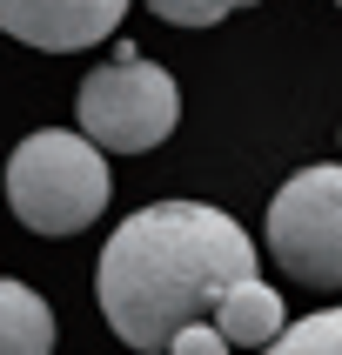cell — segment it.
Listing matches in <instances>:
<instances>
[{"mask_svg": "<svg viewBox=\"0 0 342 355\" xmlns=\"http://www.w3.org/2000/svg\"><path fill=\"white\" fill-rule=\"evenodd\" d=\"M268 261L289 282L342 288V161L302 168L268 201Z\"/></svg>", "mask_w": 342, "mask_h": 355, "instance_id": "obj_4", "label": "cell"}, {"mask_svg": "<svg viewBox=\"0 0 342 355\" xmlns=\"http://www.w3.org/2000/svg\"><path fill=\"white\" fill-rule=\"evenodd\" d=\"M155 7V20H168V27H215V20L241 14V7H255V0H148Z\"/></svg>", "mask_w": 342, "mask_h": 355, "instance_id": "obj_9", "label": "cell"}, {"mask_svg": "<svg viewBox=\"0 0 342 355\" xmlns=\"http://www.w3.org/2000/svg\"><path fill=\"white\" fill-rule=\"evenodd\" d=\"M235 282H255V241L241 221L201 201H155L108 235L94 295L135 355H168L181 329L215 322Z\"/></svg>", "mask_w": 342, "mask_h": 355, "instance_id": "obj_1", "label": "cell"}, {"mask_svg": "<svg viewBox=\"0 0 342 355\" xmlns=\"http://www.w3.org/2000/svg\"><path fill=\"white\" fill-rule=\"evenodd\" d=\"M74 114H80V135L101 141L108 155H148L175 135V114H181V94H175V74L141 60L135 47H121L114 67L80 80L74 94Z\"/></svg>", "mask_w": 342, "mask_h": 355, "instance_id": "obj_3", "label": "cell"}, {"mask_svg": "<svg viewBox=\"0 0 342 355\" xmlns=\"http://www.w3.org/2000/svg\"><path fill=\"white\" fill-rule=\"evenodd\" d=\"M228 349H235V342L221 336L215 322H195V329H181V336L168 342V355H228Z\"/></svg>", "mask_w": 342, "mask_h": 355, "instance_id": "obj_10", "label": "cell"}, {"mask_svg": "<svg viewBox=\"0 0 342 355\" xmlns=\"http://www.w3.org/2000/svg\"><path fill=\"white\" fill-rule=\"evenodd\" d=\"M0 355H54V309L27 282H0Z\"/></svg>", "mask_w": 342, "mask_h": 355, "instance_id": "obj_7", "label": "cell"}, {"mask_svg": "<svg viewBox=\"0 0 342 355\" xmlns=\"http://www.w3.org/2000/svg\"><path fill=\"white\" fill-rule=\"evenodd\" d=\"M262 355H342V309H322V315L296 322L275 349H262Z\"/></svg>", "mask_w": 342, "mask_h": 355, "instance_id": "obj_8", "label": "cell"}, {"mask_svg": "<svg viewBox=\"0 0 342 355\" xmlns=\"http://www.w3.org/2000/svg\"><path fill=\"white\" fill-rule=\"evenodd\" d=\"M336 7H342V0H336Z\"/></svg>", "mask_w": 342, "mask_h": 355, "instance_id": "obj_11", "label": "cell"}, {"mask_svg": "<svg viewBox=\"0 0 342 355\" xmlns=\"http://www.w3.org/2000/svg\"><path fill=\"white\" fill-rule=\"evenodd\" d=\"M215 329L235 342V349H275V342L289 336V309H282V295L255 275V282H235V288L221 295Z\"/></svg>", "mask_w": 342, "mask_h": 355, "instance_id": "obj_6", "label": "cell"}, {"mask_svg": "<svg viewBox=\"0 0 342 355\" xmlns=\"http://www.w3.org/2000/svg\"><path fill=\"white\" fill-rule=\"evenodd\" d=\"M121 14H128V0H0V27L40 54L94 47L101 34H114Z\"/></svg>", "mask_w": 342, "mask_h": 355, "instance_id": "obj_5", "label": "cell"}, {"mask_svg": "<svg viewBox=\"0 0 342 355\" xmlns=\"http://www.w3.org/2000/svg\"><path fill=\"white\" fill-rule=\"evenodd\" d=\"M108 148L87 135H67V128H40L14 148L7 161V201L14 215L34 228V235H80L94 228V215L114 195V175H108Z\"/></svg>", "mask_w": 342, "mask_h": 355, "instance_id": "obj_2", "label": "cell"}]
</instances>
